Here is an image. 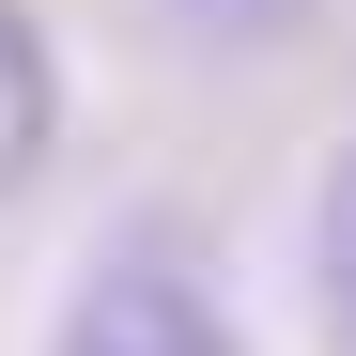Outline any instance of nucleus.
<instances>
[{"label":"nucleus","instance_id":"nucleus-1","mask_svg":"<svg viewBox=\"0 0 356 356\" xmlns=\"http://www.w3.org/2000/svg\"><path fill=\"white\" fill-rule=\"evenodd\" d=\"M47 356H248V341H232V294H217V264L186 232H124L78 279V310H63Z\"/></svg>","mask_w":356,"mask_h":356},{"label":"nucleus","instance_id":"nucleus-2","mask_svg":"<svg viewBox=\"0 0 356 356\" xmlns=\"http://www.w3.org/2000/svg\"><path fill=\"white\" fill-rule=\"evenodd\" d=\"M47 140H63V78H47V31L0 0V202L47 170Z\"/></svg>","mask_w":356,"mask_h":356},{"label":"nucleus","instance_id":"nucleus-3","mask_svg":"<svg viewBox=\"0 0 356 356\" xmlns=\"http://www.w3.org/2000/svg\"><path fill=\"white\" fill-rule=\"evenodd\" d=\"M310 294H325V341L356 356V155L325 170V217H310Z\"/></svg>","mask_w":356,"mask_h":356},{"label":"nucleus","instance_id":"nucleus-4","mask_svg":"<svg viewBox=\"0 0 356 356\" xmlns=\"http://www.w3.org/2000/svg\"><path fill=\"white\" fill-rule=\"evenodd\" d=\"M170 16H186V31H294L310 0H170Z\"/></svg>","mask_w":356,"mask_h":356}]
</instances>
